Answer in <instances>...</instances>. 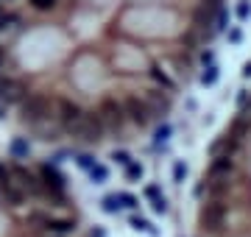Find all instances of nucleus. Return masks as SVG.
Listing matches in <instances>:
<instances>
[{
  "instance_id": "2eb2a0df",
  "label": "nucleus",
  "mask_w": 251,
  "mask_h": 237,
  "mask_svg": "<svg viewBox=\"0 0 251 237\" xmlns=\"http://www.w3.org/2000/svg\"><path fill=\"white\" fill-rule=\"evenodd\" d=\"M90 176H92V182H106V167H103V165H92V167H90Z\"/></svg>"
},
{
  "instance_id": "20e7f679",
  "label": "nucleus",
  "mask_w": 251,
  "mask_h": 237,
  "mask_svg": "<svg viewBox=\"0 0 251 237\" xmlns=\"http://www.w3.org/2000/svg\"><path fill=\"white\" fill-rule=\"evenodd\" d=\"M229 215V207H226L221 198H212L209 204L201 207V215H198V223L204 232H221L224 229V220Z\"/></svg>"
},
{
  "instance_id": "ddd939ff",
  "label": "nucleus",
  "mask_w": 251,
  "mask_h": 237,
  "mask_svg": "<svg viewBox=\"0 0 251 237\" xmlns=\"http://www.w3.org/2000/svg\"><path fill=\"white\" fill-rule=\"evenodd\" d=\"M14 23H20L17 14H11V11L3 9V3H0V31H6V28H11Z\"/></svg>"
},
{
  "instance_id": "c756f323",
  "label": "nucleus",
  "mask_w": 251,
  "mask_h": 237,
  "mask_svg": "<svg viewBox=\"0 0 251 237\" xmlns=\"http://www.w3.org/2000/svg\"><path fill=\"white\" fill-rule=\"evenodd\" d=\"M249 14H251V6H249V3H240V6H237V17L246 20Z\"/></svg>"
},
{
  "instance_id": "2f4dec72",
  "label": "nucleus",
  "mask_w": 251,
  "mask_h": 237,
  "mask_svg": "<svg viewBox=\"0 0 251 237\" xmlns=\"http://www.w3.org/2000/svg\"><path fill=\"white\" fill-rule=\"evenodd\" d=\"M201 62H204V64H212V50H204V53H201Z\"/></svg>"
},
{
  "instance_id": "9b49d317",
  "label": "nucleus",
  "mask_w": 251,
  "mask_h": 237,
  "mask_svg": "<svg viewBox=\"0 0 251 237\" xmlns=\"http://www.w3.org/2000/svg\"><path fill=\"white\" fill-rule=\"evenodd\" d=\"M237 148H240V140L232 137V134L226 131L218 142H212V148H209V151H212V156H234V154H237Z\"/></svg>"
},
{
  "instance_id": "f8f14e48",
  "label": "nucleus",
  "mask_w": 251,
  "mask_h": 237,
  "mask_svg": "<svg viewBox=\"0 0 251 237\" xmlns=\"http://www.w3.org/2000/svg\"><path fill=\"white\" fill-rule=\"evenodd\" d=\"M148 75H151L153 81L159 84V87H165L168 92H173V90H176V84H173L171 78L165 75V70H159V64H151V70H148Z\"/></svg>"
},
{
  "instance_id": "0eeeda50",
  "label": "nucleus",
  "mask_w": 251,
  "mask_h": 237,
  "mask_svg": "<svg viewBox=\"0 0 251 237\" xmlns=\"http://www.w3.org/2000/svg\"><path fill=\"white\" fill-rule=\"evenodd\" d=\"M123 112H126V120H131L134 126L145 128L148 123H151V112H148V106H145L143 98H137V95H131V98L123 100Z\"/></svg>"
},
{
  "instance_id": "412c9836",
  "label": "nucleus",
  "mask_w": 251,
  "mask_h": 237,
  "mask_svg": "<svg viewBox=\"0 0 251 237\" xmlns=\"http://www.w3.org/2000/svg\"><path fill=\"white\" fill-rule=\"evenodd\" d=\"M153 210L156 212H168V198H165V195H153Z\"/></svg>"
},
{
  "instance_id": "bb28decb",
  "label": "nucleus",
  "mask_w": 251,
  "mask_h": 237,
  "mask_svg": "<svg viewBox=\"0 0 251 237\" xmlns=\"http://www.w3.org/2000/svg\"><path fill=\"white\" fill-rule=\"evenodd\" d=\"M78 165H81V167H84V170H90L92 165H95V159H92L90 154H81V156H78Z\"/></svg>"
},
{
  "instance_id": "423d86ee",
  "label": "nucleus",
  "mask_w": 251,
  "mask_h": 237,
  "mask_svg": "<svg viewBox=\"0 0 251 237\" xmlns=\"http://www.w3.org/2000/svg\"><path fill=\"white\" fill-rule=\"evenodd\" d=\"M81 115H84V109H81V103H75L73 98H53V118L59 120L62 131L67 126H73Z\"/></svg>"
},
{
  "instance_id": "aec40b11",
  "label": "nucleus",
  "mask_w": 251,
  "mask_h": 237,
  "mask_svg": "<svg viewBox=\"0 0 251 237\" xmlns=\"http://www.w3.org/2000/svg\"><path fill=\"white\" fill-rule=\"evenodd\" d=\"M184 176H187V165L176 162V167H173V179H176V182H184Z\"/></svg>"
},
{
  "instance_id": "c9c22d12",
  "label": "nucleus",
  "mask_w": 251,
  "mask_h": 237,
  "mask_svg": "<svg viewBox=\"0 0 251 237\" xmlns=\"http://www.w3.org/2000/svg\"><path fill=\"white\" fill-rule=\"evenodd\" d=\"M0 3H3V0H0Z\"/></svg>"
},
{
  "instance_id": "f03ea898",
  "label": "nucleus",
  "mask_w": 251,
  "mask_h": 237,
  "mask_svg": "<svg viewBox=\"0 0 251 237\" xmlns=\"http://www.w3.org/2000/svg\"><path fill=\"white\" fill-rule=\"evenodd\" d=\"M67 134H75V137L87 140V142H100L103 140V134H106V128H103V123H100L98 112H84L73 126L64 128Z\"/></svg>"
},
{
  "instance_id": "72a5a7b5",
  "label": "nucleus",
  "mask_w": 251,
  "mask_h": 237,
  "mask_svg": "<svg viewBox=\"0 0 251 237\" xmlns=\"http://www.w3.org/2000/svg\"><path fill=\"white\" fill-rule=\"evenodd\" d=\"M229 39H232V42H240V31H237V28H232V31H229Z\"/></svg>"
},
{
  "instance_id": "9d476101",
  "label": "nucleus",
  "mask_w": 251,
  "mask_h": 237,
  "mask_svg": "<svg viewBox=\"0 0 251 237\" xmlns=\"http://www.w3.org/2000/svg\"><path fill=\"white\" fill-rule=\"evenodd\" d=\"M145 106H148V112H151V118H165V115H171V98L168 95H162V92H148V95H143Z\"/></svg>"
},
{
  "instance_id": "b1692460",
  "label": "nucleus",
  "mask_w": 251,
  "mask_h": 237,
  "mask_svg": "<svg viewBox=\"0 0 251 237\" xmlns=\"http://www.w3.org/2000/svg\"><path fill=\"white\" fill-rule=\"evenodd\" d=\"M168 137H171V126L165 123V126H159V128H156V142H165Z\"/></svg>"
},
{
  "instance_id": "f3484780",
  "label": "nucleus",
  "mask_w": 251,
  "mask_h": 237,
  "mask_svg": "<svg viewBox=\"0 0 251 237\" xmlns=\"http://www.w3.org/2000/svg\"><path fill=\"white\" fill-rule=\"evenodd\" d=\"M28 3H31L36 11H50L56 3H59V0H28Z\"/></svg>"
},
{
  "instance_id": "cd10ccee",
  "label": "nucleus",
  "mask_w": 251,
  "mask_h": 237,
  "mask_svg": "<svg viewBox=\"0 0 251 237\" xmlns=\"http://www.w3.org/2000/svg\"><path fill=\"white\" fill-rule=\"evenodd\" d=\"M6 62H9V47H6V45H0V73L6 70Z\"/></svg>"
},
{
  "instance_id": "a878e982",
  "label": "nucleus",
  "mask_w": 251,
  "mask_h": 237,
  "mask_svg": "<svg viewBox=\"0 0 251 237\" xmlns=\"http://www.w3.org/2000/svg\"><path fill=\"white\" fill-rule=\"evenodd\" d=\"M112 159H115L117 165H128V162H131V156L126 154V151H115V154H112Z\"/></svg>"
},
{
  "instance_id": "473e14b6",
  "label": "nucleus",
  "mask_w": 251,
  "mask_h": 237,
  "mask_svg": "<svg viewBox=\"0 0 251 237\" xmlns=\"http://www.w3.org/2000/svg\"><path fill=\"white\" fill-rule=\"evenodd\" d=\"M90 237H106V232H103V229H100V226H95V229H92V232H90Z\"/></svg>"
},
{
  "instance_id": "393cba45",
  "label": "nucleus",
  "mask_w": 251,
  "mask_h": 237,
  "mask_svg": "<svg viewBox=\"0 0 251 237\" xmlns=\"http://www.w3.org/2000/svg\"><path fill=\"white\" fill-rule=\"evenodd\" d=\"M117 198H120V207H128V210H131V207H137V198H134V195H128V192L117 195Z\"/></svg>"
},
{
  "instance_id": "6e6552de",
  "label": "nucleus",
  "mask_w": 251,
  "mask_h": 237,
  "mask_svg": "<svg viewBox=\"0 0 251 237\" xmlns=\"http://www.w3.org/2000/svg\"><path fill=\"white\" fill-rule=\"evenodd\" d=\"M31 220L39 223V229H42V232H50V235H67V232H75V220L73 218H48V215L34 212Z\"/></svg>"
},
{
  "instance_id": "7c9ffc66",
  "label": "nucleus",
  "mask_w": 251,
  "mask_h": 237,
  "mask_svg": "<svg viewBox=\"0 0 251 237\" xmlns=\"http://www.w3.org/2000/svg\"><path fill=\"white\" fill-rule=\"evenodd\" d=\"M145 195H148V198H153V195H159V187H156V184H151V187H145Z\"/></svg>"
},
{
  "instance_id": "6ab92c4d",
  "label": "nucleus",
  "mask_w": 251,
  "mask_h": 237,
  "mask_svg": "<svg viewBox=\"0 0 251 237\" xmlns=\"http://www.w3.org/2000/svg\"><path fill=\"white\" fill-rule=\"evenodd\" d=\"M131 226L140 229V232H148V235H156V232H153V226L145 218H131Z\"/></svg>"
},
{
  "instance_id": "1a4fd4ad",
  "label": "nucleus",
  "mask_w": 251,
  "mask_h": 237,
  "mask_svg": "<svg viewBox=\"0 0 251 237\" xmlns=\"http://www.w3.org/2000/svg\"><path fill=\"white\" fill-rule=\"evenodd\" d=\"M234 170V159L232 156H212V165L206 170L204 182H218V179H229Z\"/></svg>"
},
{
  "instance_id": "a211bd4d",
  "label": "nucleus",
  "mask_w": 251,
  "mask_h": 237,
  "mask_svg": "<svg viewBox=\"0 0 251 237\" xmlns=\"http://www.w3.org/2000/svg\"><path fill=\"white\" fill-rule=\"evenodd\" d=\"M120 210V198L117 195H106L103 198V212H117Z\"/></svg>"
},
{
  "instance_id": "c85d7f7f",
  "label": "nucleus",
  "mask_w": 251,
  "mask_h": 237,
  "mask_svg": "<svg viewBox=\"0 0 251 237\" xmlns=\"http://www.w3.org/2000/svg\"><path fill=\"white\" fill-rule=\"evenodd\" d=\"M11 151H14V154H17V156H25V154H28V145H25V142H23V140H17V142H14V148H11Z\"/></svg>"
},
{
  "instance_id": "dca6fc26",
  "label": "nucleus",
  "mask_w": 251,
  "mask_h": 237,
  "mask_svg": "<svg viewBox=\"0 0 251 237\" xmlns=\"http://www.w3.org/2000/svg\"><path fill=\"white\" fill-rule=\"evenodd\" d=\"M215 81H218V67H212V64H209V67L204 70V75H201V84H204V87H209V84H215Z\"/></svg>"
},
{
  "instance_id": "5701e85b",
  "label": "nucleus",
  "mask_w": 251,
  "mask_h": 237,
  "mask_svg": "<svg viewBox=\"0 0 251 237\" xmlns=\"http://www.w3.org/2000/svg\"><path fill=\"white\" fill-rule=\"evenodd\" d=\"M9 182H11V167L0 162V184H9Z\"/></svg>"
},
{
  "instance_id": "f257e3e1",
  "label": "nucleus",
  "mask_w": 251,
  "mask_h": 237,
  "mask_svg": "<svg viewBox=\"0 0 251 237\" xmlns=\"http://www.w3.org/2000/svg\"><path fill=\"white\" fill-rule=\"evenodd\" d=\"M20 115H23V123L25 126L39 128L45 120L53 118V98L39 95V92H28L25 98L20 100Z\"/></svg>"
},
{
  "instance_id": "39448f33",
  "label": "nucleus",
  "mask_w": 251,
  "mask_h": 237,
  "mask_svg": "<svg viewBox=\"0 0 251 237\" xmlns=\"http://www.w3.org/2000/svg\"><path fill=\"white\" fill-rule=\"evenodd\" d=\"M28 87L25 81H20V78H14V75H3L0 73V103H6V106H14V103H20V100L28 95Z\"/></svg>"
},
{
  "instance_id": "4468645a",
  "label": "nucleus",
  "mask_w": 251,
  "mask_h": 237,
  "mask_svg": "<svg viewBox=\"0 0 251 237\" xmlns=\"http://www.w3.org/2000/svg\"><path fill=\"white\" fill-rule=\"evenodd\" d=\"M126 176H128L131 182H137V179H143V165L128 162V165H126Z\"/></svg>"
},
{
  "instance_id": "4be33fe9",
  "label": "nucleus",
  "mask_w": 251,
  "mask_h": 237,
  "mask_svg": "<svg viewBox=\"0 0 251 237\" xmlns=\"http://www.w3.org/2000/svg\"><path fill=\"white\" fill-rule=\"evenodd\" d=\"M198 6H204V9H209V11H221V0H198Z\"/></svg>"
},
{
  "instance_id": "f704fd0d",
  "label": "nucleus",
  "mask_w": 251,
  "mask_h": 237,
  "mask_svg": "<svg viewBox=\"0 0 251 237\" xmlns=\"http://www.w3.org/2000/svg\"><path fill=\"white\" fill-rule=\"evenodd\" d=\"M243 75H249V78H251V62L246 64V67H243Z\"/></svg>"
},
{
  "instance_id": "7ed1b4c3",
  "label": "nucleus",
  "mask_w": 251,
  "mask_h": 237,
  "mask_svg": "<svg viewBox=\"0 0 251 237\" xmlns=\"http://www.w3.org/2000/svg\"><path fill=\"white\" fill-rule=\"evenodd\" d=\"M98 118L100 123H103V128L106 131H123L126 128V112H123V100H115V98H106V100H100V106L98 109Z\"/></svg>"
}]
</instances>
